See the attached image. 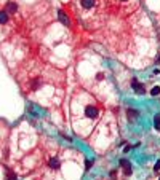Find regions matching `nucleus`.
<instances>
[{"mask_svg": "<svg viewBox=\"0 0 160 180\" xmlns=\"http://www.w3.org/2000/svg\"><path fill=\"white\" fill-rule=\"evenodd\" d=\"M160 169V161H157V164H155V167H154V171H159Z\"/></svg>", "mask_w": 160, "mask_h": 180, "instance_id": "nucleus-13", "label": "nucleus"}, {"mask_svg": "<svg viewBox=\"0 0 160 180\" xmlns=\"http://www.w3.org/2000/svg\"><path fill=\"white\" fill-rule=\"evenodd\" d=\"M82 6L85 10H90L94 6V0H82Z\"/></svg>", "mask_w": 160, "mask_h": 180, "instance_id": "nucleus-7", "label": "nucleus"}, {"mask_svg": "<svg viewBox=\"0 0 160 180\" xmlns=\"http://www.w3.org/2000/svg\"><path fill=\"white\" fill-rule=\"evenodd\" d=\"M6 179H8V180H18L16 175H14L11 171H6Z\"/></svg>", "mask_w": 160, "mask_h": 180, "instance_id": "nucleus-10", "label": "nucleus"}, {"mask_svg": "<svg viewBox=\"0 0 160 180\" xmlns=\"http://www.w3.org/2000/svg\"><path fill=\"white\" fill-rule=\"evenodd\" d=\"M16 11H18V5L14 2H10L6 5V13H16Z\"/></svg>", "mask_w": 160, "mask_h": 180, "instance_id": "nucleus-6", "label": "nucleus"}, {"mask_svg": "<svg viewBox=\"0 0 160 180\" xmlns=\"http://www.w3.org/2000/svg\"><path fill=\"white\" fill-rule=\"evenodd\" d=\"M126 113H128V120L131 121V123L138 118V115H139V113H138V110H133V108H128V112H126Z\"/></svg>", "mask_w": 160, "mask_h": 180, "instance_id": "nucleus-5", "label": "nucleus"}, {"mask_svg": "<svg viewBox=\"0 0 160 180\" xmlns=\"http://www.w3.org/2000/svg\"><path fill=\"white\" fill-rule=\"evenodd\" d=\"M125 175H131V166H130V164L125 166Z\"/></svg>", "mask_w": 160, "mask_h": 180, "instance_id": "nucleus-12", "label": "nucleus"}, {"mask_svg": "<svg viewBox=\"0 0 160 180\" xmlns=\"http://www.w3.org/2000/svg\"><path fill=\"white\" fill-rule=\"evenodd\" d=\"M98 108L96 107H93V105H86L85 107V115L88 116V118H96L98 116Z\"/></svg>", "mask_w": 160, "mask_h": 180, "instance_id": "nucleus-2", "label": "nucleus"}, {"mask_svg": "<svg viewBox=\"0 0 160 180\" xmlns=\"http://www.w3.org/2000/svg\"><path fill=\"white\" fill-rule=\"evenodd\" d=\"M122 2H126V0H122Z\"/></svg>", "mask_w": 160, "mask_h": 180, "instance_id": "nucleus-15", "label": "nucleus"}, {"mask_svg": "<svg viewBox=\"0 0 160 180\" xmlns=\"http://www.w3.org/2000/svg\"><path fill=\"white\" fill-rule=\"evenodd\" d=\"M157 62H160V54H159V56H157Z\"/></svg>", "mask_w": 160, "mask_h": 180, "instance_id": "nucleus-14", "label": "nucleus"}, {"mask_svg": "<svg viewBox=\"0 0 160 180\" xmlns=\"http://www.w3.org/2000/svg\"><path fill=\"white\" fill-rule=\"evenodd\" d=\"M48 164H50V167H51V169H59V166H61V163H59L58 158H50Z\"/></svg>", "mask_w": 160, "mask_h": 180, "instance_id": "nucleus-4", "label": "nucleus"}, {"mask_svg": "<svg viewBox=\"0 0 160 180\" xmlns=\"http://www.w3.org/2000/svg\"><path fill=\"white\" fill-rule=\"evenodd\" d=\"M131 88H133L134 93H138V94H144V93H146L144 86H143V84H141L139 81H138L136 78H133V80H131Z\"/></svg>", "mask_w": 160, "mask_h": 180, "instance_id": "nucleus-1", "label": "nucleus"}, {"mask_svg": "<svg viewBox=\"0 0 160 180\" xmlns=\"http://www.w3.org/2000/svg\"><path fill=\"white\" fill-rule=\"evenodd\" d=\"M58 19H59L64 26H71V21H69V18L66 16V13H64L63 10H61V11L58 13Z\"/></svg>", "mask_w": 160, "mask_h": 180, "instance_id": "nucleus-3", "label": "nucleus"}, {"mask_svg": "<svg viewBox=\"0 0 160 180\" xmlns=\"http://www.w3.org/2000/svg\"><path fill=\"white\" fill-rule=\"evenodd\" d=\"M6 23H8V13L0 11V24H6Z\"/></svg>", "mask_w": 160, "mask_h": 180, "instance_id": "nucleus-8", "label": "nucleus"}, {"mask_svg": "<svg viewBox=\"0 0 160 180\" xmlns=\"http://www.w3.org/2000/svg\"><path fill=\"white\" fill-rule=\"evenodd\" d=\"M154 124H155V129H160V113H157V115H155Z\"/></svg>", "mask_w": 160, "mask_h": 180, "instance_id": "nucleus-9", "label": "nucleus"}, {"mask_svg": "<svg viewBox=\"0 0 160 180\" xmlns=\"http://www.w3.org/2000/svg\"><path fill=\"white\" fill-rule=\"evenodd\" d=\"M151 94H152V96H157V94H160V88H159V86H155V88H152V91H151Z\"/></svg>", "mask_w": 160, "mask_h": 180, "instance_id": "nucleus-11", "label": "nucleus"}]
</instances>
